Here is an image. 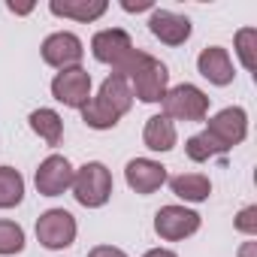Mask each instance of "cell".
I'll return each instance as SVG.
<instances>
[{"instance_id":"7","label":"cell","mask_w":257,"mask_h":257,"mask_svg":"<svg viewBox=\"0 0 257 257\" xmlns=\"http://www.w3.org/2000/svg\"><path fill=\"white\" fill-rule=\"evenodd\" d=\"M206 134H209L224 152L236 149V146L248 137V115H245V109H242V106H227V109H221L218 115L209 118Z\"/></svg>"},{"instance_id":"4","label":"cell","mask_w":257,"mask_h":257,"mask_svg":"<svg viewBox=\"0 0 257 257\" xmlns=\"http://www.w3.org/2000/svg\"><path fill=\"white\" fill-rule=\"evenodd\" d=\"M127 82H131V94L140 97L143 103H161L164 94L170 91V73H167V67H164L158 58H152V55H146V58L137 64V70L127 76Z\"/></svg>"},{"instance_id":"10","label":"cell","mask_w":257,"mask_h":257,"mask_svg":"<svg viewBox=\"0 0 257 257\" xmlns=\"http://www.w3.org/2000/svg\"><path fill=\"white\" fill-rule=\"evenodd\" d=\"M43 61L55 70H70V67H79V61L85 58V46L76 34L70 31H58L52 37L43 40Z\"/></svg>"},{"instance_id":"16","label":"cell","mask_w":257,"mask_h":257,"mask_svg":"<svg viewBox=\"0 0 257 257\" xmlns=\"http://www.w3.org/2000/svg\"><path fill=\"white\" fill-rule=\"evenodd\" d=\"M176 140H179L176 124L167 115H152L146 121V131H143L146 149H152V152H173L176 149Z\"/></svg>"},{"instance_id":"25","label":"cell","mask_w":257,"mask_h":257,"mask_svg":"<svg viewBox=\"0 0 257 257\" xmlns=\"http://www.w3.org/2000/svg\"><path fill=\"white\" fill-rule=\"evenodd\" d=\"M127 13H143V10H155V4H152V0H140V4H134V0H124V4H121Z\"/></svg>"},{"instance_id":"12","label":"cell","mask_w":257,"mask_h":257,"mask_svg":"<svg viewBox=\"0 0 257 257\" xmlns=\"http://www.w3.org/2000/svg\"><path fill=\"white\" fill-rule=\"evenodd\" d=\"M124 179H127V185H131V191L146 197V194H155L158 188H164L167 167L152 161V158H134L131 164L124 167Z\"/></svg>"},{"instance_id":"18","label":"cell","mask_w":257,"mask_h":257,"mask_svg":"<svg viewBox=\"0 0 257 257\" xmlns=\"http://www.w3.org/2000/svg\"><path fill=\"white\" fill-rule=\"evenodd\" d=\"M28 121H31V131L40 140H46V146H58L61 143V137H64V118L55 109H37V112H31Z\"/></svg>"},{"instance_id":"9","label":"cell","mask_w":257,"mask_h":257,"mask_svg":"<svg viewBox=\"0 0 257 257\" xmlns=\"http://www.w3.org/2000/svg\"><path fill=\"white\" fill-rule=\"evenodd\" d=\"M200 230V215L185 206H161L155 215V233L167 242L188 239Z\"/></svg>"},{"instance_id":"1","label":"cell","mask_w":257,"mask_h":257,"mask_svg":"<svg viewBox=\"0 0 257 257\" xmlns=\"http://www.w3.org/2000/svg\"><path fill=\"white\" fill-rule=\"evenodd\" d=\"M134 106V94H131V82L124 76H106V82L100 85L97 97H91L82 106V121L94 131H109L115 127Z\"/></svg>"},{"instance_id":"5","label":"cell","mask_w":257,"mask_h":257,"mask_svg":"<svg viewBox=\"0 0 257 257\" xmlns=\"http://www.w3.org/2000/svg\"><path fill=\"white\" fill-rule=\"evenodd\" d=\"M164 115L170 121H203L209 115V97L197 85H176L164 94Z\"/></svg>"},{"instance_id":"24","label":"cell","mask_w":257,"mask_h":257,"mask_svg":"<svg viewBox=\"0 0 257 257\" xmlns=\"http://www.w3.org/2000/svg\"><path fill=\"white\" fill-rule=\"evenodd\" d=\"M88 257H127V254L121 248H115V245H97V248L88 251Z\"/></svg>"},{"instance_id":"28","label":"cell","mask_w":257,"mask_h":257,"mask_svg":"<svg viewBox=\"0 0 257 257\" xmlns=\"http://www.w3.org/2000/svg\"><path fill=\"white\" fill-rule=\"evenodd\" d=\"M10 10H13V13H19V16H25V13H31V10H34V4H25V7H16V4H10Z\"/></svg>"},{"instance_id":"22","label":"cell","mask_w":257,"mask_h":257,"mask_svg":"<svg viewBox=\"0 0 257 257\" xmlns=\"http://www.w3.org/2000/svg\"><path fill=\"white\" fill-rule=\"evenodd\" d=\"M25 248V230L16 221H0V254H19Z\"/></svg>"},{"instance_id":"23","label":"cell","mask_w":257,"mask_h":257,"mask_svg":"<svg viewBox=\"0 0 257 257\" xmlns=\"http://www.w3.org/2000/svg\"><path fill=\"white\" fill-rule=\"evenodd\" d=\"M236 230L239 233H245V236H254L257 233V206H245L239 215H236Z\"/></svg>"},{"instance_id":"6","label":"cell","mask_w":257,"mask_h":257,"mask_svg":"<svg viewBox=\"0 0 257 257\" xmlns=\"http://www.w3.org/2000/svg\"><path fill=\"white\" fill-rule=\"evenodd\" d=\"M37 239L49 251L70 248L76 242V218L67 209H49L37 218Z\"/></svg>"},{"instance_id":"27","label":"cell","mask_w":257,"mask_h":257,"mask_svg":"<svg viewBox=\"0 0 257 257\" xmlns=\"http://www.w3.org/2000/svg\"><path fill=\"white\" fill-rule=\"evenodd\" d=\"M254 245H257V242H245L242 251H239V257H254Z\"/></svg>"},{"instance_id":"8","label":"cell","mask_w":257,"mask_h":257,"mask_svg":"<svg viewBox=\"0 0 257 257\" xmlns=\"http://www.w3.org/2000/svg\"><path fill=\"white\" fill-rule=\"evenodd\" d=\"M52 97L70 109H82L91 100V73L85 67H70L61 70L52 79Z\"/></svg>"},{"instance_id":"3","label":"cell","mask_w":257,"mask_h":257,"mask_svg":"<svg viewBox=\"0 0 257 257\" xmlns=\"http://www.w3.org/2000/svg\"><path fill=\"white\" fill-rule=\"evenodd\" d=\"M73 197L85 206V209H100L109 203L112 197V173L100 164L91 161L85 167H79L73 173Z\"/></svg>"},{"instance_id":"26","label":"cell","mask_w":257,"mask_h":257,"mask_svg":"<svg viewBox=\"0 0 257 257\" xmlns=\"http://www.w3.org/2000/svg\"><path fill=\"white\" fill-rule=\"evenodd\" d=\"M143 257H179V254L170 251V248H152V251H146Z\"/></svg>"},{"instance_id":"17","label":"cell","mask_w":257,"mask_h":257,"mask_svg":"<svg viewBox=\"0 0 257 257\" xmlns=\"http://www.w3.org/2000/svg\"><path fill=\"white\" fill-rule=\"evenodd\" d=\"M170 188H173V194H176L179 200H185V203H203V200H209V194H212V182H209V176H203V173H182V176H173V179H170Z\"/></svg>"},{"instance_id":"11","label":"cell","mask_w":257,"mask_h":257,"mask_svg":"<svg viewBox=\"0 0 257 257\" xmlns=\"http://www.w3.org/2000/svg\"><path fill=\"white\" fill-rule=\"evenodd\" d=\"M73 167H70V161L64 158V155H49L40 167H37V176H34V182H37V191L43 194V197H61L64 191H70L73 188Z\"/></svg>"},{"instance_id":"20","label":"cell","mask_w":257,"mask_h":257,"mask_svg":"<svg viewBox=\"0 0 257 257\" xmlns=\"http://www.w3.org/2000/svg\"><path fill=\"white\" fill-rule=\"evenodd\" d=\"M185 152H188V158L194 161V164H203V161H209V158H215V155H224V149L203 131V134H194L188 143H185Z\"/></svg>"},{"instance_id":"19","label":"cell","mask_w":257,"mask_h":257,"mask_svg":"<svg viewBox=\"0 0 257 257\" xmlns=\"http://www.w3.org/2000/svg\"><path fill=\"white\" fill-rule=\"evenodd\" d=\"M25 200V179L13 167H0V209H13Z\"/></svg>"},{"instance_id":"15","label":"cell","mask_w":257,"mask_h":257,"mask_svg":"<svg viewBox=\"0 0 257 257\" xmlns=\"http://www.w3.org/2000/svg\"><path fill=\"white\" fill-rule=\"evenodd\" d=\"M49 10L61 19H73V22H97L109 4L106 0H52Z\"/></svg>"},{"instance_id":"2","label":"cell","mask_w":257,"mask_h":257,"mask_svg":"<svg viewBox=\"0 0 257 257\" xmlns=\"http://www.w3.org/2000/svg\"><path fill=\"white\" fill-rule=\"evenodd\" d=\"M91 52L100 64H109L112 67V76H131L137 70V64L146 58V52L134 49V40L127 31L121 28H106V31H97L94 40H91Z\"/></svg>"},{"instance_id":"14","label":"cell","mask_w":257,"mask_h":257,"mask_svg":"<svg viewBox=\"0 0 257 257\" xmlns=\"http://www.w3.org/2000/svg\"><path fill=\"white\" fill-rule=\"evenodd\" d=\"M197 70H200V76L209 79L212 85H230L233 76H236V73H233V61H230L227 49H221V46L203 49L200 58H197Z\"/></svg>"},{"instance_id":"13","label":"cell","mask_w":257,"mask_h":257,"mask_svg":"<svg viewBox=\"0 0 257 257\" xmlns=\"http://www.w3.org/2000/svg\"><path fill=\"white\" fill-rule=\"evenodd\" d=\"M149 31L167 46H182L191 37V19L179 16V13H170V10H152Z\"/></svg>"},{"instance_id":"21","label":"cell","mask_w":257,"mask_h":257,"mask_svg":"<svg viewBox=\"0 0 257 257\" xmlns=\"http://www.w3.org/2000/svg\"><path fill=\"white\" fill-rule=\"evenodd\" d=\"M236 55L248 73L257 67V31L254 28H242L236 34Z\"/></svg>"}]
</instances>
